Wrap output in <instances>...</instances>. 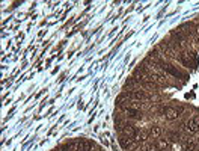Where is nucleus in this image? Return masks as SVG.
<instances>
[{
  "label": "nucleus",
  "instance_id": "f257e3e1",
  "mask_svg": "<svg viewBox=\"0 0 199 151\" xmlns=\"http://www.w3.org/2000/svg\"><path fill=\"white\" fill-rule=\"evenodd\" d=\"M121 145H122V148L125 151H133V150H136L137 148V144L139 142H136L134 139H131V137H125V136H122L121 137Z\"/></svg>",
  "mask_w": 199,
  "mask_h": 151
},
{
  "label": "nucleus",
  "instance_id": "f03ea898",
  "mask_svg": "<svg viewBox=\"0 0 199 151\" xmlns=\"http://www.w3.org/2000/svg\"><path fill=\"white\" fill-rule=\"evenodd\" d=\"M121 132H122V136L131 137V139H134V137H136V135H137L136 128H134L133 125H130V124H124V125L121 127Z\"/></svg>",
  "mask_w": 199,
  "mask_h": 151
},
{
  "label": "nucleus",
  "instance_id": "7ed1b4c3",
  "mask_svg": "<svg viewBox=\"0 0 199 151\" xmlns=\"http://www.w3.org/2000/svg\"><path fill=\"white\" fill-rule=\"evenodd\" d=\"M164 116L169 121H173V120H177L180 116V112H178V109H175V107H164Z\"/></svg>",
  "mask_w": 199,
  "mask_h": 151
},
{
  "label": "nucleus",
  "instance_id": "20e7f679",
  "mask_svg": "<svg viewBox=\"0 0 199 151\" xmlns=\"http://www.w3.org/2000/svg\"><path fill=\"white\" fill-rule=\"evenodd\" d=\"M185 130H187L189 133H198L199 132V124L196 123L195 118H192V120H189V121L185 123Z\"/></svg>",
  "mask_w": 199,
  "mask_h": 151
},
{
  "label": "nucleus",
  "instance_id": "39448f33",
  "mask_svg": "<svg viewBox=\"0 0 199 151\" xmlns=\"http://www.w3.org/2000/svg\"><path fill=\"white\" fill-rule=\"evenodd\" d=\"M163 69H166L168 73H171L172 76H175V77H181V79H185V76L180 71V69L173 68L172 65H169V64H166V65H163Z\"/></svg>",
  "mask_w": 199,
  "mask_h": 151
},
{
  "label": "nucleus",
  "instance_id": "423d86ee",
  "mask_svg": "<svg viewBox=\"0 0 199 151\" xmlns=\"http://www.w3.org/2000/svg\"><path fill=\"white\" fill-rule=\"evenodd\" d=\"M148 135H149V137H152V139H157V137L161 136V128H160L158 125H152V127L149 128Z\"/></svg>",
  "mask_w": 199,
  "mask_h": 151
},
{
  "label": "nucleus",
  "instance_id": "0eeeda50",
  "mask_svg": "<svg viewBox=\"0 0 199 151\" xmlns=\"http://www.w3.org/2000/svg\"><path fill=\"white\" fill-rule=\"evenodd\" d=\"M92 150V144L89 141H80L79 142V151H91Z\"/></svg>",
  "mask_w": 199,
  "mask_h": 151
},
{
  "label": "nucleus",
  "instance_id": "6e6552de",
  "mask_svg": "<svg viewBox=\"0 0 199 151\" xmlns=\"http://www.w3.org/2000/svg\"><path fill=\"white\" fill-rule=\"evenodd\" d=\"M133 97L137 98V100H149V98H151L148 94H145V92H142V91H136V92L133 94Z\"/></svg>",
  "mask_w": 199,
  "mask_h": 151
},
{
  "label": "nucleus",
  "instance_id": "1a4fd4ad",
  "mask_svg": "<svg viewBox=\"0 0 199 151\" xmlns=\"http://www.w3.org/2000/svg\"><path fill=\"white\" fill-rule=\"evenodd\" d=\"M196 147H198V142H195V141L185 142V151H196Z\"/></svg>",
  "mask_w": 199,
  "mask_h": 151
},
{
  "label": "nucleus",
  "instance_id": "9d476101",
  "mask_svg": "<svg viewBox=\"0 0 199 151\" xmlns=\"http://www.w3.org/2000/svg\"><path fill=\"white\" fill-rule=\"evenodd\" d=\"M148 137H149V135L145 133V132H142V133H137V135H136L134 141H136V142H140V141H146Z\"/></svg>",
  "mask_w": 199,
  "mask_h": 151
},
{
  "label": "nucleus",
  "instance_id": "9b49d317",
  "mask_svg": "<svg viewBox=\"0 0 199 151\" xmlns=\"http://www.w3.org/2000/svg\"><path fill=\"white\" fill-rule=\"evenodd\" d=\"M157 147H158L161 151H164V150H168V148H169V144H168L166 141L160 139V141H158V144H157Z\"/></svg>",
  "mask_w": 199,
  "mask_h": 151
},
{
  "label": "nucleus",
  "instance_id": "f8f14e48",
  "mask_svg": "<svg viewBox=\"0 0 199 151\" xmlns=\"http://www.w3.org/2000/svg\"><path fill=\"white\" fill-rule=\"evenodd\" d=\"M169 137H171L172 142H178V141H180V135H178V133H177V135H175V133H171Z\"/></svg>",
  "mask_w": 199,
  "mask_h": 151
},
{
  "label": "nucleus",
  "instance_id": "ddd939ff",
  "mask_svg": "<svg viewBox=\"0 0 199 151\" xmlns=\"http://www.w3.org/2000/svg\"><path fill=\"white\" fill-rule=\"evenodd\" d=\"M198 145H199V139H198Z\"/></svg>",
  "mask_w": 199,
  "mask_h": 151
}]
</instances>
